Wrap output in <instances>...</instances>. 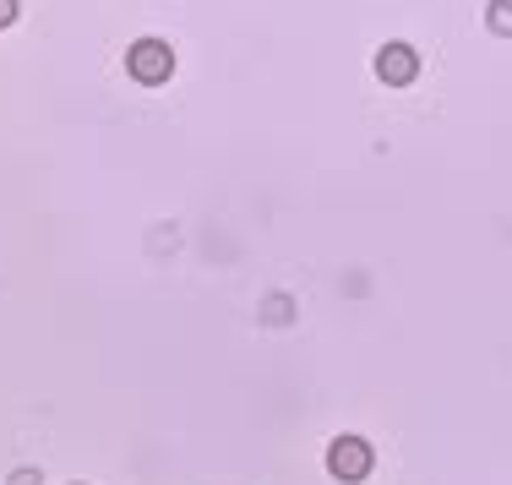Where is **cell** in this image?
I'll use <instances>...</instances> for the list:
<instances>
[{
  "instance_id": "1",
  "label": "cell",
  "mask_w": 512,
  "mask_h": 485,
  "mask_svg": "<svg viewBox=\"0 0 512 485\" xmlns=\"http://www.w3.org/2000/svg\"><path fill=\"white\" fill-rule=\"evenodd\" d=\"M126 71L142 88H158V82H169V71H175V50H169L164 39H137L126 50Z\"/></svg>"
},
{
  "instance_id": "2",
  "label": "cell",
  "mask_w": 512,
  "mask_h": 485,
  "mask_svg": "<svg viewBox=\"0 0 512 485\" xmlns=\"http://www.w3.org/2000/svg\"><path fill=\"white\" fill-rule=\"evenodd\" d=\"M327 469H333L344 485H355V480L371 475V447H365L360 436H338V442L327 447Z\"/></svg>"
},
{
  "instance_id": "3",
  "label": "cell",
  "mask_w": 512,
  "mask_h": 485,
  "mask_svg": "<svg viewBox=\"0 0 512 485\" xmlns=\"http://www.w3.org/2000/svg\"><path fill=\"white\" fill-rule=\"evenodd\" d=\"M376 77H382L387 88H409V82L420 77V55H414L409 44H387V50L376 55Z\"/></svg>"
},
{
  "instance_id": "4",
  "label": "cell",
  "mask_w": 512,
  "mask_h": 485,
  "mask_svg": "<svg viewBox=\"0 0 512 485\" xmlns=\"http://www.w3.org/2000/svg\"><path fill=\"white\" fill-rule=\"evenodd\" d=\"M491 28L512 33V0H491Z\"/></svg>"
},
{
  "instance_id": "5",
  "label": "cell",
  "mask_w": 512,
  "mask_h": 485,
  "mask_svg": "<svg viewBox=\"0 0 512 485\" xmlns=\"http://www.w3.org/2000/svg\"><path fill=\"white\" fill-rule=\"evenodd\" d=\"M17 22V0H0V28H11Z\"/></svg>"
},
{
  "instance_id": "6",
  "label": "cell",
  "mask_w": 512,
  "mask_h": 485,
  "mask_svg": "<svg viewBox=\"0 0 512 485\" xmlns=\"http://www.w3.org/2000/svg\"><path fill=\"white\" fill-rule=\"evenodd\" d=\"M11 485H44V480H39V469H17V475H11Z\"/></svg>"
}]
</instances>
